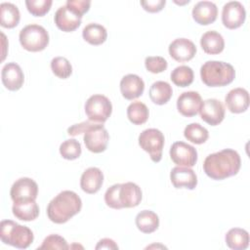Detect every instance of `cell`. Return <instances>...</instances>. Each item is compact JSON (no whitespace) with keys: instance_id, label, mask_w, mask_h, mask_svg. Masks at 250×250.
I'll return each mask as SVG.
<instances>
[{"instance_id":"6da1fadb","label":"cell","mask_w":250,"mask_h":250,"mask_svg":"<svg viewBox=\"0 0 250 250\" xmlns=\"http://www.w3.org/2000/svg\"><path fill=\"white\" fill-rule=\"evenodd\" d=\"M241 159L238 152L231 148H225L209 154L203 162L205 174L213 180H224L238 173Z\"/></svg>"},{"instance_id":"7a4b0ae2","label":"cell","mask_w":250,"mask_h":250,"mask_svg":"<svg viewBox=\"0 0 250 250\" xmlns=\"http://www.w3.org/2000/svg\"><path fill=\"white\" fill-rule=\"evenodd\" d=\"M81 207L82 201L76 192L62 190L49 202L47 215L53 223L63 224L78 214Z\"/></svg>"},{"instance_id":"3957f363","label":"cell","mask_w":250,"mask_h":250,"mask_svg":"<svg viewBox=\"0 0 250 250\" xmlns=\"http://www.w3.org/2000/svg\"><path fill=\"white\" fill-rule=\"evenodd\" d=\"M141 188L132 182L114 184L109 187L104 193L106 205L113 209L136 207L141 203Z\"/></svg>"},{"instance_id":"277c9868","label":"cell","mask_w":250,"mask_h":250,"mask_svg":"<svg viewBox=\"0 0 250 250\" xmlns=\"http://www.w3.org/2000/svg\"><path fill=\"white\" fill-rule=\"evenodd\" d=\"M203 83L209 87H221L231 83L235 77L233 66L220 61H207L200 67Z\"/></svg>"},{"instance_id":"5b68a950","label":"cell","mask_w":250,"mask_h":250,"mask_svg":"<svg viewBox=\"0 0 250 250\" xmlns=\"http://www.w3.org/2000/svg\"><path fill=\"white\" fill-rule=\"evenodd\" d=\"M0 238L3 243L20 249L27 248L33 241L32 230L12 220H3L0 224Z\"/></svg>"},{"instance_id":"8992f818","label":"cell","mask_w":250,"mask_h":250,"mask_svg":"<svg viewBox=\"0 0 250 250\" xmlns=\"http://www.w3.org/2000/svg\"><path fill=\"white\" fill-rule=\"evenodd\" d=\"M21 45L29 52L44 50L49 44L48 31L41 25L31 23L24 26L19 35Z\"/></svg>"},{"instance_id":"52a82bcc","label":"cell","mask_w":250,"mask_h":250,"mask_svg":"<svg viewBox=\"0 0 250 250\" xmlns=\"http://www.w3.org/2000/svg\"><path fill=\"white\" fill-rule=\"evenodd\" d=\"M108 140L109 135L103 123H97L89 120L83 136L86 148L94 153L103 152L107 146Z\"/></svg>"},{"instance_id":"ba28073f","label":"cell","mask_w":250,"mask_h":250,"mask_svg":"<svg viewBox=\"0 0 250 250\" xmlns=\"http://www.w3.org/2000/svg\"><path fill=\"white\" fill-rule=\"evenodd\" d=\"M164 141L162 132L155 128L146 129L139 136L140 146L149 154L153 162H159L161 160Z\"/></svg>"},{"instance_id":"9c48e42d","label":"cell","mask_w":250,"mask_h":250,"mask_svg":"<svg viewBox=\"0 0 250 250\" xmlns=\"http://www.w3.org/2000/svg\"><path fill=\"white\" fill-rule=\"evenodd\" d=\"M111 111V102L104 95H93L85 103V113L90 121L104 123L110 116Z\"/></svg>"},{"instance_id":"30bf717a","label":"cell","mask_w":250,"mask_h":250,"mask_svg":"<svg viewBox=\"0 0 250 250\" xmlns=\"http://www.w3.org/2000/svg\"><path fill=\"white\" fill-rule=\"evenodd\" d=\"M37 194L38 186L36 182L27 177L18 179L10 190V195L14 202L35 201Z\"/></svg>"},{"instance_id":"8fae6325","label":"cell","mask_w":250,"mask_h":250,"mask_svg":"<svg viewBox=\"0 0 250 250\" xmlns=\"http://www.w3.org/2000/svg\"><path fill=\"white\" fill-rule=\"evenodd\" d=\"M170 157L178 166L192 167L197 161V151L185 142H175L170 147Z\"/></svg>"},{"instance_id":"7c38bea8","label":"cell","mask_w":250,"mask_h":250,"mask_svg":"<svg viewBox=\"0 0 250 250\" xmlns=\"http://www.w3.org/2000/svg\"><path fill=\"white\" fill-rule=\"evenodd\" d=\"M246 18L244 6L238 1H229L226 3L222 11V21L229 29L241 26Z\"/></svg>"},{"instance_id":"4fadbf2b","label":"cell","mask_w":250,"mask_h":250,"mask_svg":"<svg viewBox=\"0 0 250 250\" xmlns=\"http://www.w3.org/2000/svg\"><path fill=\"white\" fill-rule=\"evenodd\" d=\"M82 16L69 8L68 6H61L54 17V21L58 28L64 32L75 30L81 24Z\"/></svg>"},{"instance_id":"5bb4252c","label":"cell","mask_w":250,"mask_h":250,"mask_svg":"<svg viewBox=\"0 0 250 250\" xmlns=\"http://www.w3.org/2000/svg\"><path fill=\"white\" fill-rule=\"evenodd\" d=\"M199 112L201 119L211 126L220 124L225 117L224 104L217 99H207L203 101Z\"/></svg>"},{"instance_id":"9a60e30c","label":"cell","mask_w":250,"mask_h":250,"mask_svg":"<svg viewBox=\"0 0 250 250\" xmlns=\"http://www.w3.org/2000/svg\"><path fill=\"white\" fill-rule=\"evenodd\" d=\"M202 105L201 96L195 91L182 93L177 100V108L179 112L187 117L196 115Z\"/></svg>"},{"instance_id":"2e32d148","label":"cell","mask_w":250,"mask_h":250,"mask_svg":"<svg viewBox=\"0 0 250 250\" xmlns=\"http://www.w3.org/2000/svg\"><path fill=\"white\" fill-rule=\"evenodd\" d=\"M169 55L177 62H183L191 60L196 53L194 43L187 38H177L168 47Z\"/></svg>"},{"instance_id":"e0dca14e","label":"cell","mask_w":250,"mask_h":250,"mask_svg":"<svg viewBox=\"0 0 250 250\" xmlns=\"http://www.w3.org/2000/svg\"><path fill=\"white\" fill-rule=\"evenodd\" d=\"M1 79L3 85L8 90L17 91L21 88L24 81V75L18 63L8 62L2 68Z\"/></svg>"},{"instance_id":"ac0fdd59","label":"cell","mask_w":250,"mask_h":250,"mask_svg":"<svg viewBox=\"0 0 250 250\" xmlns=\"http://www.w3.org/2000/svg\"><path fill=\"white\" fill-rule=\"evenodd\" d=\"M170 180L176 188H186L193 189L197 185V176L189 167H174L170 172Z\"/></svg>"},{"instance_id":"d6986e66","label":"cell","mask_w":250,"mask_h":250,"mask_svg":"<svg viewBox=\"0 0 250 250\" xmlns=\"http://www.w3.org/2000/svg\"><path fill=\"white\" fill-rule=\"evenodd\" d=\"M144 80L137 74H127L120 81V92L126 100H134L143 95Z\"/></svg>"},{"instance_id":"ffe728a7","label":"cell","mask_w":250,"mask_h":250,"mask_svg":"<svg viewBox=\"0 0 250 250\" xmlns=\"http://www.w3.org/2000/svg\"><path fill=\"white\" fill-rule=\"evenodd\" d=\"M218 16V8L211 1H199L192 8L193 20L202 25L214 22Z\"/></svg>"},{"instance_id":"44dd1931","label":"cell","mask_w":250,"mask_h":250,"mask_svg":"<svg viewBox=\"0 0 250 250\" xmlns=\"http://www.w3.org/2000/svg\"><path fill=\"white\" fill-rule=\"evenodd\" d=\"M228 109L232 113L244 112L249 106V94L244 88L230 90L225 98Z\"/></svg>"},{"instance_id":"7402d4cb","label":"cell","mask_w":250,"mask_h":250,"mask_svg":"<svg viewBox=\"0 0 250 250\" xmlns=\"http://www.w3.org/2000/svg\"><path fill=\"white\" fill-rule=\"evenodd\" d=\"M104 182V174L97 167L86 169L80 178V187L86 193H96L102 188Z\"/></svg>"},{"instance_id":"603a6c76","label":"cell","mask_w":250,"mask_h":250,"mask_svg":"<svg viewBox=\"0 0 250 250\" xmlns=\"http://www.w3.org/2000/svg\"><path fill=\"white\" fill-rule=\"evenodd\" d=\"M200 45L206 54L217 55L224 50L225 40L219 32L215 30H209L201 36Z\"/></svg>"},{"instance_id":"cb8c5ba5","label":"cell","mask_w":250,"mask_h":250,"mask_svg":"<svg viewBox=\"0 0 250 250\" xmlns=\"http://www.w3.org/2000/svg\"><path fill=\"white\" fill-rule=\"evenodd\" d=\"M12 211L17 219L25 222L33 221L39 215V207L35 201L14 202Z\"/></svg>"},{"instance_id":"d4e9b609","label":"cell","mask_w":250,"mask_h":250,"mask_svg":"<svg viewBox=\"0 0 250 250\" xmlns=\"http://www.w3.org/2000/svg\"><path fill=\"white\" fill-rule=\"evenodd\" d=\"M135 223L142 232L151 233L158 229L159 218L153 211L143 210L136 216Z\"/></svg>"},{"instance_id":"484cf974","label":"cell","mask_w":250,"mask_h":250,"mask_svg":"<svg viewBox=\"0 0 250 250\" xmlns=\"http://www.w3.org/2000/svg\"><path fill=\"white\" fill-rule=\"evenodd\" d=\"M21 14L18 7L9 2L0 4V23L3 27L13 28L19 24Z\"/></svg>"},{"instance_id":"4316f807","label":"cell","mask_w":250,"mask_h":250,"mask_svg":"<svg viewBox=\"0 0 250 250\" xmlns=\"http://www.w3.org/2000/svg\"><path fill=\"white\" fill-rule=\"evenodd\" d=\"M225 239L227 245L233 250H244L249 245L248 231L239 228L230 229L227 232Z\"/></svg>"},{"instance_id":"83f0119b","label":"cell","mask_w":250,"mask_h":250,"mask_svg":"<svg viewBox=\"0 0 250 250\" xmlns=\"http://www.w3.org/2000/svg\"><path fill=\"white\" fill-rule=\"evenodd\" d=\"M149 98L156 104H166L172 97L173 90L171 85L166 81H156L149 88Z\"/></svg>"},{"instance_id":"f1b7e54d","label":"cell","mask_w":250,"mask_h":250,"mask_svg":"<svg viewBox=\"0 0 250 250\" xmlns=\"http://www.w3.org/2000/svg\"><path fill=\"white\" fill-rule=\"evenodd\" d=\"M85 41L91 45H101L106 40L107 32L104 25L96 22L88 23L82 30Z\"/></svg>"},{"instance_id":"f546056e","label":"cell","mask_w":250,"mask_h":250,"mask_svg":"<svg viewBox=\"0 0 250 250\" xmlns=\"http://www.w3.org/2000/svg\"><path fill=\"white\" fill-rule=\"evenodd\" d=\"M148 115V108L142 102H133L127 107V117L135 125H141L146 123Z\"/></svg>"},{"instance_id":"4dcf8cb0","label":"cell","mask_w":250,"mask_h":250,"mask_svg":"<svg viewBox=\"0 0 250 250\" xmlns=\"http://www.w3.org/2000/svg\"><path fill=\"white\" fill-rule=\"evenodd\" d=\"M185 138L196 145L203 144L209 137L208 130L198 123H190L184 130Z\"/></svg>"},{"instance_id":"1f68e13d","label":"cell","mask_w":250,"mask_h":250,"mask_svg":"<svg viewBox=\"0 0 250 250\" xmlns=\"http://www.w3.org/2000/svg\"><path fill=\"white\" fill-rule=\"evenodd\" d=\"M193 70L188 65L175 67L171 72V80L179 87L189 86L193 81Z\"/></svg>"},{"instance_id":"d6a6232c","label":"cell","mask_w":250,"mask_h":250,"mask_svg":"<svg viewBox=\"0 0 250 250\" xmlns=\"http://www.w3.org/2000/svg\"><path fill=\"white\" fill-rule=\"evenodd\" d=\"M60 153L64 159H76L81 154V145L75 139L65 140L60 146Z\"/></svg>"},{"instance_id":"836d02e7","label":"cell","mask_w":250,"mask_h":250,"mask_svg":"<svg viewBox=\"0 0 250 250\" xmlns=\"http://www.w3.org/2000/svg\"><path fill=\"white\" fill-rule=\"evenodd\" d=\"M51 68L53 73L59 78L65 79L72 73V66L69 61L63 57H56L51 61Z\"/></svg>"},{"instance_id":"e575fe53","label":"cell","mask_w":250,"mask_h":250,"mask_svg":"<svg viewBox=\"0 0 250 250\" xmlns=\"http://www.w3.org/2000/svg\"><path fill=\"white\" fill-rule=\"evenodd\" d=\"M53 4L52 0H26L25 5L28 12L35 17H42L47 14Z\"/></svg>"},{"instance_id":"d590c367","label":"cell","mask_w":250,"mask_h":250,"mask_svg":"<svg viewBox=\"0 0 250 250\" xmlns=\"http://www.w3.org/2000/svg\"><path fill=\"white\" fill-rule=\"evenodd\" d=\"M69 246L67 245L66 240L59 235V234H50L48 235L42 242V245L38 247V250L40 249H68Z\"/></svg>"},{"instance_id":"8d00e7d4","label":"cell","mask_w":250,"mask_h":250,"mask_svg":"<svg viewBox=\"0 0 250 250\" xmlns=\"http://www.w3.org/2000/svg\"><path fill=\"white\" fill-rule=\"evenodd\" d=\"M145 65L147 71L151 73H160L166 70L168 63L167 61L160 56L146 57L145 60Z\"/></svg>"},{"instance_id":"74e56055","label":"cell","mask_w":250,"mask_h":250,"mask_svg":"<svg viewBox=\"0 0 250 250\" xmlns=\"http://www.w3.org/2000/svg\"><path fill=\"white\" fill-rule=\"evenodd\" d=\"M66 6L77 12L79 15L83 16L90 9L91 2L86 0H67L65 3Z\"/></svg>"},{"instance_id":"f35d334b","label":"cell","mask_w":250,"mask_h":250,"mask_svg":"<svg viewBox=\"0 0 250 250\" xmlns=\"http://www.w3.org/2000/svg\"><path fill=\"white\" fill-rule=\"evenodd\" d=\"M166 1L165 0H146V1H141V5L143 8L150 13H156L163 9L165 6Z\"/></svg>"},{"instance_id":"ab89813d","label":"cell","mask_w":250,"mask_h":250,"mask_svg":"<svg viewBox=\"0 0 250 250\" xmlns=\"http://www.w3.org/2000/svg\"><path fill=\"white\" fill-rule=\"evenodd\" d=\"M96 249H118V246L112 239L103 238L96 245Z\"/></svg>"}]
</instances>
